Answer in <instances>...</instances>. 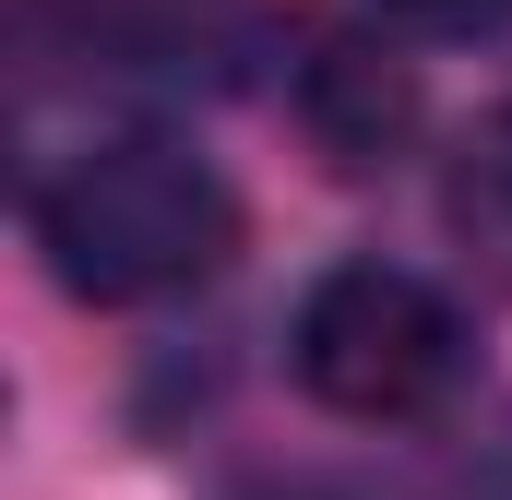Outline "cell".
<instances>
[{"label": "cell", "mask_w": 512, "mask_h": 500, "mask_svg": "<svg viewBox=\"0 0 512 500\" xmlns=\"http://www.w3.org/2000/svg\"><path fill=\"white\" fill-rule=\"evenodd\" d=\"M36 250L84 310H155L239 250V191L215 179V155L167 131H108L36 167Z\"/></svg>", "instance_id": "1"}, {"label": "cell", "mask_w": 512, "mask_h": 500, "mask_svg": "<svg viewBox=\"0 0 512 500\" xmlns=\"http://www.w3.org/2000/svg\"><path fill=\"white\" fill-rule=\"evenodd\" d=\"M286 370L322 417L405 429L465 381V310L405 262H334L286 322Z\"/></svg>", "instance_id": "2"}, {"label": "cell", "mask_w": 512, "mask_h": 500, "mask_svg": "<svg viewBox=\"0 0 512 500\" xmlns=\"http://www.w3.org/2000/svg\"><path fill=\"white\" fill-rule=\"evenodd\" d=\"M298 131L322 143V167L370 179V167L405 155V131H417V72L393 48H370V36H322L298 60Z\"/></svg>", "instance_id": "3"}, {"label": "cell", "mask_w": 512, "mask_h": 500, "mask_svg": "<svg viewBox=\"0 0 512 500\" xmlns=\"http://www.w3.org/2000/svg\"><path fill=\"white\" fill-rule=\"evenodd\" d=\"M441 227L477 250L489 286H512V108L453 143V167H441Z\"/></svg>", "instance_id": "4"}, {"label": "cell", "mask_w": 512, "mask_h": 500, "mask_svg": "<svg viewBox=\"0 0 512 500\" xmlns=\"http://www.w3.org/2000/svg\"><path fill=\"white\" fill-rule=\"evenodd\" d=\"M84 24L120 60H191V48H227L239 36V0H84Z\"/></svg>", "instance_id": "5"}, {"label": "cell", "mask_w": 512, "mask_h": 500, "mask_svg": "<svg viewBox=\"0 0 512 500\" xmlns=\"http://www.w3.org/2000/svg\"><path fill=\"white\" fill-rule=\"evenodd\" d=\"M370 12H393V24H489L512 0H370Z\"/></svg>", "instance_id": "6"}]
</instances>
